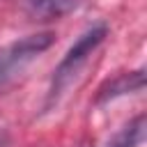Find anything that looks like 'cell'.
Here are the masks:
<instances>
[{"label":"cell","instance_id":"obj_1","mask_svg":"<svg viewBox=\"0 0 147 147\" xmlns=\"http://www.w3.org/2000/svg\"><path fill=\"white\" fill-rule=\"evenodd\" d=\"M106 34H108V28L103 23H96V25H92L90 30H85L76 39V44L67 51V55L62 57V62L53 71V83H51L48 101H57V96L71 85V80L78 76V71L83 69V64L87 62V57L94 53V48L106 39Z\"/></svg>","mask_w":147,"mask_h":147},{"label":"cell","instance_id":"obj_2","mask_svg":"<svg viewBox=\"0 0 147 147\" xmlns=\"http://www.w3.org/2000/svg\"><path fill=\"white\" fill-rule=\"evenodd\" d=\"M55 41L53 32H39V34H28L7 48L0 51V83L16 76L28 62H32L39 53H44L51 44Z\"/></svg>","mask_w":147,"mask_h":147},{"label":"cell","instance_id":"obj_3","mask_svg":"<svg viewBox=\"0 0 147 147\" xmlns=\"http://www.w3.org/2000/svg\"><path fill=\"white\" fill-rule=\"evenodd\" d=\"M142 87H145V71H142V69L131 71V74H119V76L106 80V83L99 87V92H96V103H106V101H110V99L140 92Z\"/></svg>","mask_w":147,"mask_h":147},{"label":"cell","instance_id":"obj_4","mask_svg":"<svg viewBox=\"0 0 147 147\" xmlns=\"http://www.w3.org/2000/svg\"><path fill=\"white\" fill-rule=\"evenodd\" d=\"M83 0H28V14L34 21H55L71 14Z\"/></svg>","mask_w":147,"mask_h":147},{"label":"cell","instance_id":"obj_5","mask_svg":"<svg viewBox=\"0 0 147 147\" xmlns=\"http://www.w3.org/2000/svg\"><path fill=\"white\" fill-rule=\"evenodd\" d=\"M145 129H147V119L145 115H138L108 142V147H140L145 140Z\"/></svg>","mask_w":147,"mask_h":147}]
</instances>
